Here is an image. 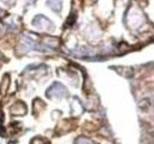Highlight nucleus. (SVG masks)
<instances>
[{
    "label": "nucleus",
    "instance_id": "obj_1",
    "mask_svg": "<svg viewBox=\"0 0 154 144\" xmlns=\"http://www.w3.org/2000/svg\"><path fill=\"white\" fill-rule=\"evenodd\" d=\"M66 94V89L62 83H54L51 88L48 91V95L51 98H63Z\"/></svg>",
    "mask_w": 154,
    "mask_h": 144
},
{
    "label": "nucleus",
    "instance_id": "obj_2",
    "mask_svg": "<svg viewBox=\"0 0 154 144\" xmlns=\"http://www.w3.org/2000/svg\"><path fill=\"white\" fill-rule=\"evenodd\" d=\"M33 25L40 30H52L54 29V24L43 16H37L33 21Z\"/></svg>",
    "mask_w": 154,
    "mask_h": 144
},
{
    "label": "nucleus",
    "instance_id": "obj_3",
    "mask_svg": "<svg viewBox=\"0 0 154 144\" xmlns=\"http://www.w3.org/2000/svg\"><path fill=\"white\" fill-rule=\"evenodd\" d=\"M48 5L56 12L62 10V0H48Z\"/></svg>",
    "mask_w": 154,
    "mask_h": 144
},
{
    "label": "nucleus",
    "instance_id": "obj_4",
    "mask_svg": "<svg viewBox=\"0 0 154 144\" xmlns=\"http://www.w3.org/2000/svg\"><path fill=\"white\" fill-rule=\"evenodd\" d=\"M75 144H95L94 142H91L90 139H88V138H84V137H79V138H77L76 143Z\"/></svg>",
    "mask_w": 154,
    "mask_h": 144
},
{
    "label": "nucleus",
    "instance_id": "obj_5",
    "mask_svg": "<svg viewBox=\"0 0 154 144\" xmlns=\"http://www.w3.org/2000/svg\"><path fill=\"white\" fill-rule=\"evenodd\" d=\"M2 16H4V11L0 8V17H2Z\"/></svg>",
    "mask_w": 154,
    "mask_h": 144
}]
</instances>
